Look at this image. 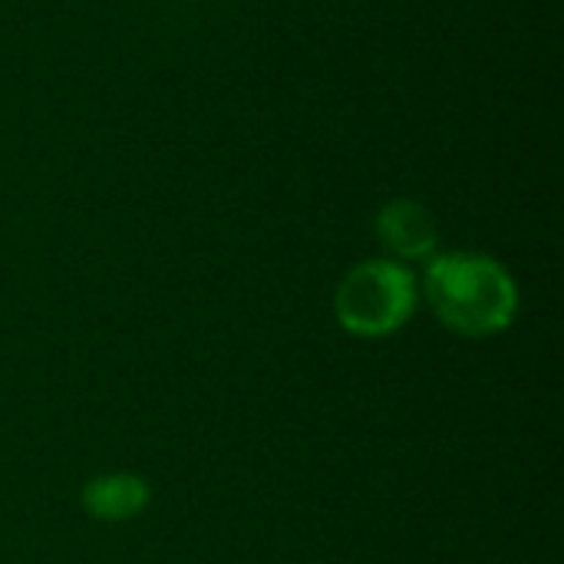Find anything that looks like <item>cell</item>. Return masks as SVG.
Segmentation results:
<instances>
[{"label":"cell","instance_id":"4","mask_svg":"<svg viewBox=\"0 0 564 564\" xmlns=\"http://www.w3.org/2000/svg\"><path fill=\"white\" fill-rule=\"evenodd\" d=\"M152 492L149 482L129 473H109L99 476L93 482H86L83 489V506L93 519L99 522H126L145 512Z\"/></svg>","mask_w":564,"mask_h":564},{"label":"cell","instance_id":"3","mask_svg":"<svg viewBox=\"0 0 564 564\" xmlns=\"http://www.w3.org/2000/svg\"><path fill=\"white\" fill-rule=\"evenodd\" d=\"M377 238L400 261H420L436 251V218L413 198H393L377 215Z\"/></svg>","mask_w":564,"mask_h":564},{"label":"cell","instance_id":"2","mask_svg":"<svg viewBox=\"0 0 564 564\" xmlns=\"http://www.w3.org/2000/svg\"><path fill=\"white\" fill-rule=\"evenodd\" d=\"M337 321L357 337L397 334L416 311L413 274L387 258L357 264L337 288Z\"/></svg>","mask_w":564,"mask_h":564},{"label":"cell","instance_id":"1","mask_svg":"<svg viewBox=\"0 0 564 564\" xmlns=\"http://www.w3.org/2000/svg\"><path fill=\"white\" fill-rule=\"evenodd\" d=\"M426 297L436 317L466 337L499 334L519 311L512 274L499 261L473 251L436 254L426 268Z\"/></svg>","mask_w":564,"mask_h":564}]
</instances>
